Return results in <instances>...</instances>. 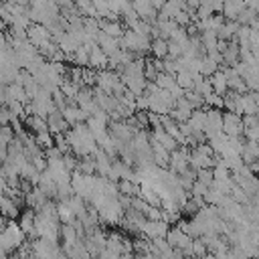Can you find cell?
I'll return each instance as SVG.
<instances>
[{
	"mask_svg": "<svg viewBox=\"0 0 259 259\" xmlns=\"http://www.w3.org/2000/svg\"><path fill=\"white\" fill-rule=\"evenodd\" d=\"M49 40H53L51 30H49L47 26H42V24L32 22V24H30V28H28V42H30L32 47L40 49V47H42L45 42H49Z\"/></svg>",
	"mask_w": 259,
	"mask_h": 259,
	"instance_id": "obj_1",
	"label": "cell"
},
{
	"mask_svg": "<svg viewBox=\"0 0 259 259\" xmlns=\"http://www.w3.org/2000/svg\"><path fill=\"white\" fill-rule=\"evenodd\" d=\"M223 132L229 136V138H241L245 127H243V117L237 115V113H231L227 111L225 113V125H223Z\"/></svg>",
	"mask_w": 259,
	"mask_h": 259,
	"instance_id": "obj_2",
	"label": "cell"
},
{
	"mask_svg": "<svg viewBox=\"0 0 259 259\" xmlns=\"http://www.w3.org/2000/svg\"><path fill=\"white\" fill-rule=\"evenodd\" d=\"M168 231H170V225H168V223H164V221H146L142 235H144L146 239L154 241V239L166 237V235H168Z\"/></svg>",
	"mask_w": 259,
	"mask_h": 259,
	"instance_id": "obj_3",
	"label": "cell"
},
{
	"mask_svg": "<svg viewBox=\"0 0 259 259\" xmlns=\"http://www.w3.org/2000/svg\"><path fill=\"white\" fill-rule=\"evenodd\" d=\"M97 45L101 47V51H103L107 57H113L115 53L121 51V42H119V38H113V36H109V34H105V32H99V36H97Z\"/></svg>",
	"mask_w": 259,
	"mask_h": 259,
	"instance_id": "obj_4",
	"label": "cell"
},
{
	"mask_svg": "<svg viewBox=\"0 0 259 259\" xmlns=\"http://www.w3.org/2000/svg\"><path fill=\"white\" fill-rule=\"evenodd\" d=\"M89 51H91V53H89V67H91V69H101V71H105V67H109V57L101 51L99 45H93Z\"/></svg>",
	"mask_w": 259,
	"mask_h": 259,
	"instance_id": "obj_5",
	"label": "cell"
},
{
	"mask_svg": "<svg viewBox=\"0 0 259 259\" xmlns=\"http://www.w3.org/2000/svg\"><path fill=\"white\" fill-rule=\"evenodd\" d=\"M208 81H210V85H212V89H214L217 95H221V97L227 95V91H229V79H227V73L223 69L217 71Z\"/></svg>",
	"mask_w": 259,
	"mask_h": 259,
	"instance_id": "obj_6",
	"label": "cell"
},
{
	"mask_svg": "<svg viewBox=\"0 0 259 259\" xmlns=\"http://www.w3.org/2000/svg\"><path fill=\"white\" fill-rule=\"evenodd\" d=\"M2 217L10 219V221L20 219V206L10 196H2Z\"/></svg>",
	"mask_w": 259,
	"mask_h": 259,
	"instance_id": "obj_7",
	"label": "cell"
},
{
	"mask_svg": "<svg viewBox=\"0 0 259 259\" xmlns=\"http://www.w3.org/2000/svg\"><path fill=\"white\" fill-rule=\"evenodd\" d=\"M57 217H59V221L61 223H65V225H73L75 223V212H73V208L69 206V202H59L57 204Z\"/></svg>",
	"mask_w": 259,
	"mask_h": 259,
	"instance_id": "obj_8",
	"label": "cell"
},
{
	"mask_svg": "<svg viewBox=\"0 0 259 259\" xmlns=\"http://www.w3.org/2000/svg\"><path fill=\"white\" fill-rule=\"evenodd\" d=\"M247 8L245 2H227L225 4V10H223V16H227V20H237L239 14Z\"/></svg>",
	"mask_w": 259,
	"mask_h": 259,
	"instance_id": "obj_9",
	"label": "cell"
},
{
	"mask_svg": "<svg viewBox=\"0 0 259 259\" xmlns=\"http://www.w3.org/2000/svg\"><path fill=\"white\" fill-rule=\"evenodd\" d=\"M34 142L38 144L40 150H51V148H55V136H53L51 132L34 134Z\"/></svg>",
	"mask_w": 259,
	"mask_h": 259,
	"instance_id": "obj_10",
	"label": "cell"
},
{
	"mask_svg": "<svg viewBox=\"0 0 259 259\" xmlns=\"http://www.w3.org/2000/svg\"><path fill=\"white\" fill-rule=\"evenodd\" d=\"M152 55L156 59H166L168 57V40L164 38H154L152 40Z\"/></svg>",
	"mask_w": 259,
	"mask_h": 259,
	"instance_id": "obj_11",
	"label": "cell"
},
{
	"mask_svg": "<svg viewBox=\"0 0 259 259\" xmlns=\"http://www.w3.org/2000/svg\"><path fill=\"white\" fill-rule=\"evenodd\" d=\"M156 85H158L160 89H164V91H170V89L176 85V77L170 75V73H160L158 79H156Z\"/></svg>",
	"mask_w": 259,
	"mask_h": 259,
	"instance_id": "obj_12",
	"label": "cell"
},
{
	"mask_svg": "<svg viewBox=\"0 0 259 259\" xmlns=\"http://www.w3.org/2000/svg\"><path fill=\"white\" fill-rule=\"evenodd\" d=\"M196 180L200 182V184H204V186H212V182H214V172L210 170V168H202V170H198L196 172Z\"/></svg>",
	"mask_w": 259,
	"mask_h": 259,
	"instance_id": "obj_13",
	"label": "cell"
},
{
	"mask_svg": "<svg viewBox=\"0 0 259 259\" xmlns=\"http://www.w3.org/2000/svg\"><path fill=\"white\" fill-rule=\"evenodd\" d=\"M202 259H219V257H217V255H212V253H206Z\"/></svg>",
	"mask_w": 259,
	"mask_h": 259,
	"instance_id": "obj_14",
	"label": "cell"
}]
</instances>
